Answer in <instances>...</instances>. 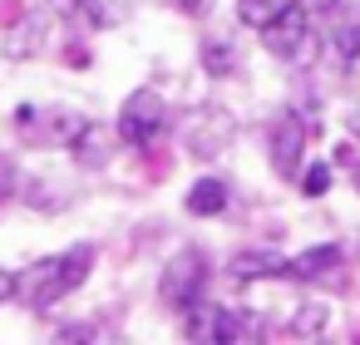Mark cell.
Returning <instances> with one entry per match:
<instances>
[{"label":"cell","mask_w":360,"mask_h":345,"mask_svg":"<svg viewBox=\"0 0 360 345\" xmlns=\"http://www.w3.org/2000/svg\"><path fill=\"white\" fill-rule=\"evenodd\" d=\"M326 188H330V168H326V163H311L306 178H301V193H306V197H321Z\"/></svg>","instance_id":"18"},{"label":"cell","mask_w":360,"mask_h":345,"mask_svg":"<svg viewBox=\"0 0 360 345\" xmlns=\"http://www.w3.org/2000/svg\"><path fill=\"white\" fill-rule=\"evenodd\" d=\"M55 15H84V0H45Z\"/></svg>","instance_id":"20"},{"label":"cell","mask_w":360,"mask_h":345,"mask_svg":"<svg viewBox=\"0 0 360 345\" xmlns=\"http://www.w3.org/2000/svg\"><path fill=\"white\" fill-rule=\"evenodd\" d=\"M232 276L237 281H257V276H291V261L271 256V252H247L232 261Z\"/></svg>","instance_id":"11"},{"label":"cell","mask_w":360,"mask_h":345,"mask_svg":"<svg viewBox=\"0 0 360 345\" xmlns=\"http://www.w3.org/2000/svg\"><path fill=\"white\" fill-rule=\"evenodd\" d=\"M355 188H360V168H355Z\"/></svg>","instance_id":"25"},{"label":"cell","mask_w":360,"mask_h":345,"mask_svg":"<svg viewBox=\"0 0 360 345\" xmlns=\"http://www.w3.org/2000/svg\"><path fill=\"white\" fill-rule=\"evenodd\" d=\"M129 6H134V0H84V15L99 20V25H119L129 15Z\"/></svg>","instance_id":"17"},{"label":"cell","mask_w":360,"mask_h":345,"mask_svg":"<svg viewBox=\"0 0 360 345\" xmlns=\"http://www.w3.org/2000/svg\"><path fill=\"white\" fill-rule=\"evenodd\" d=\"M15 183H20V178H15V163H11L6 153H0V207H6V202H11V193H15Z\"/></svg>","instance_id":"19"},{"label":"cell","mask_w":360,"mask_h":345,"mask_svg":"<svg viewBox=\"0 0 360 345\" xmlns=\"http://www.w3.org/2000/svg\"><path fill=\"white\" fill-rule=\"evenodd\" d=\"M89 335H94L89 325H65V330H60V340H89Z\"/></svg>","instance_id":"23"},{"label":"cell","mask_w":360,"mask_h":345,"mask_svg":"<svg viewBox=\"0 0 360 345\" xmlns=\"http://www.w3.org/2000/svg\"><path fill=\"white\" fill-rule=\"evenodd\" d=\"M276 11H286V0H237V20L252 25V30H262Z\"/></svg>","instance_id":"15"},{"label":"cell","mask_w":360,"mask_h":345,"mask_svg":"<svg viewBox=\"0 0 360 345\" xmlns=\"http://www.w3.org/2000/svg\"><path fill=\"white\" fill-rule=\"evenodd\" d=\"M326 320H330V311H326V301H306V306L296 311V320H291V330H296L301 340H311V335H321V330H326Z\"/></svg>","instance_id":"14"},{"label":"cell","mask_w":360,"mask_h":345,"mask_svg":"<svg viewBox=\"0 0 360 345\" xmlns=\"http://www.w3.org/2000/svg\"><path fill=\"white\" fill-rule=\"evenodd\" d=\"M163 124H168V109H163V99H158L153 89L129 94L124 109H119V138L134 143V148H148V143L163 134Z\"/></svg>","instance_id":"4"},{"label":"cell","mask_w":360,"mask_h":345,"mask_svg":"<svg viewBox=\"0 0 360 345\" xmlns=\"http://www.w3.org/2000/svg\"><path fill=\"white\" fill-rule=\"evenodd\" d=\"M355 129H360V114H355Z\"/></svg>","instance_id":"26"},{"label":"cell","mask_w":360,"mask_h":345,"mask_svg":"<svg viewBox=\"0 0 360 345\" xmlns=\"http://www.w3.org/2000/svg\"><path fill=\"white\" fill-rule=\"evenodd\" d=\"M232 134H237V124H232L222 109H212V104L193 109L188 124H183V143H188L193 158H217V153L232 143Z\"/></svg>","instance_id":"5"},{"label":"cell","mask_w":360,"mask_h":345,"mask_svg":"<svg viewBox=\"0 0 360 345\" xmlns=\"http://www.w3.org/2000/svg\"><path fill=\"white\" fill-rule=\"evenodd\" d=\"M40 50H45V15H20L6 35V55L25 60V55H40Z\"/></svg>","instance_id":"7"},{"label":"cell","mask_w":360,"mask_h":345,"mask_svg":"<svg viewBox=\"0 0 360 345\" xmlns=\"http://www.w3.org/2000/svg\"><path fill=\"white\" fill-rule=\"evenodd\" d=\"M89 266H94V247H70V252H60V256L35 261V266L25 271V296H30V306H35V311H50V306L65 301L75 286H84Z\"/></svg>","instance_id":"1"},{"label":"cell","mask_w":360,"mask_h":345,"mask_svg":"<svg viewBox=\"0 0 360 345\" xmlns=\"http://www.w3.org/2000/svg\"><path fill=\"white\" fill-rule=\"evenodd\" d=\"M311 11L301 6V0H286V11H276L266 25H262V45L281 60H301L311 50Z\"/></svg>","instance_id":"3"},{"label":"cell","mask_w":360,"mask_h":345,"mask_svg":"<svg viewBox=\"0 0 360 345\" xmlns=\"http://www.w3.org/2000/svg\"><path fill=\"white\" fill-rule=\"evenodd\" d=\"M109 134L99 129V124H84L79 129V143H75V153H79V163H89V168H99L104 158H109V143H104Z\"/></svg>","instance_id":"13"},{"label":"cell","mask_w":360,"mask_h":345,"mask_svg":"<svg viewBox=\"0 0 360 345\" xmlns=\"http://www.w3.org/2000/svg\"><path fill=\"white\" fill-rule=\"evenodd\" d=\"M222 207H227V183H222V178H202V183L188 188V212L212 217V212H222Z\"/></svg>","instance_id":"12"},{"label":"cell","mask_w":360,"mask_h":345,"mask_svg":"<svg viewBox=\"0 0 360 345\" xmlns=\"http://www.w3.org/2000/svg\"><path fill=\"white\" fill-rule=\"evenodd\" d=\"M173 6H178L183 15H207V6H212V0H173Z\"/></svg>","instance_id":"22"},{"label":"cell","mask_w":360,"mask_h":345,"mask_svg":"<svg viewBox=\"0 0 360 345\" xmlns=\"http://www.w3.org/2000/svg\"><path fill=\"white\" fill-rule=\"evenodd\" d=\"M202 286H207V261H202V252H198V247L173 252L168 266H163V276H158V296H163V306L188 311V306L202 296Z\"/></svg>","instance_id":"2"},{"label":"cell","mask_w":360,"mask_h":345,"mask_svg":"<svg viewBox=\"0 0 360 345\" xmlns=\"http://www.w3.org/2000/svg\"><path fill=\"white\" fill-rule=\"evenodd\" d=\"M330 50L340 65H355L360 60V11H345L335 25H330Z\"/></svg>","instance_id":"10"},{"label":"cell","mask_w":360,"mask_h":345,"mask_svg":"<svg viewBox=\"0 0 360 345\" xmlns=\"http://www.w3.org/2000/svg\"><path fill=\"white\" fill-rule=\"evenodd\" d=\"M301 158H306V124H301L296 114H281V119L271 124V168H276L281 178H296Z\"/></svg>","instance_id":"6"},{"label":"cell","mask_w":360,"mask_h":345,"mask_svg":"<svg viewBox=\"0 0 360 345\" xmlns=\"http://www.w3.org/2000/svg\"><path fill=\"white\" fill-rule=\"evenodd\" d=\"M15 291H20V276H15V271H6V266H0V301H11Z\"/></svg>","instance_id":"21"},{"label":"cell","mask_w":360,"mask_h":345,"mask_svg":"<svg viewBox=\"0 0 360 345\" xmlns=\"http://www.w3.org/2000/svg\"><path fill=\"white\" fill-rule=\"evenodd\" d=\"M301 6H306V11H311V15H326V11H330V6H335V0H301Z\"/></svg>","instance_id":"24"},{"label":"cell","mask_w":360,"mask_h":345,"mask_svg":"<svg viewBox=\"0 0 360 345\" xmlns=\"http://www.w3.org/2000/svg\"><path fill=\"white\" fill-rule=\"evenodd\" d=\"M183 335L188 340H222V306H207L202 296L183 311Z\"/></svg>","instance_id":"8"},{"label":"cell","mask_w":360,"mask_h":345,"mask_svg":"<svg viewBox=\"0 0 360 345\" xmlns=\"http://www.w3.org/2000/svg\"><path fill=\"white\" fill-rule=\"evenodd\" d=\"M232 65H237L232 45H222V40H207V45H202V70H207L212 79H227V74H232Z\"/></svg>","instance_id":"16"},{"label":"cell","mask_w":360,"mask_h":345,"mask_svg":"<svg viewBox=\"0 0 360 345\" xmlns=\"http://www.w3.org/2000/svg\"><path fill=\"white\" fill-rule=\"evenodd\" d=\"M335 266H340V247H335V242H326V247H306V252L291 261V276L316 281V276H330Z\"/></svg>","instance_id":"9"}]
</instances>
